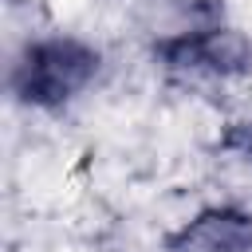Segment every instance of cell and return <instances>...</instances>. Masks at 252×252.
Masks as SVG:
<instances>
[{
    "label": "cell",
    "mask_w": 252,
    "mask_h": 252,
    "mask_svg": "<svg viewBox=\"0 0 252 252\" xmlns=\"http://www.w3.org/2000/svg\"><path fill=\"white\" fill-rule=\"evenodd\" d=\"M102 75V51L71 32H51L28 39L12 67H8V94L12 102L43 114L67 110L75 98H83Z\"/></svg>",
    "instance_id": "6da1fadb"
},
{
    "label": "cell",
    "mask_w": 252,
    "mask_h": 252,
    "mask_svg": "<svg viewBox=\"0 0 252 252\" xmlns=\"http://www.w3.org/2000/svg\"><path fill=\"white\" fill-rule=\"evenodd\" d=\"M154 55L177 79H236L252 71V35L213 16L158 39Z\"/></svg>",
    "instance_id": "7a4b0ae2"
},
{
    "label": "cell",
    "mask_w": 252,
    "mask_h": 252,
    "mask_svg": "<svg viewBox=\"0 0 252 252\" xmlns=\"http://www.w3.org/2000/svg\"><path fill=\"white\" fill-rule=\"evenodd\" d=\"M165 252H252V209L220 201L197 209L161 240Z\"/></svg>",
    "instance_id": "3957f363"
},
{
    "label": "cell",
    "mask_w": 252,
    "mask_h": 252,
    "mask_svg": "<svg viewBox=\"0 0 252 252\" xmlns=\"http://www.w3.org/2000/svg\"><path fill=\"white\" fill-rule=\"evenodd\" d=\"M220 146H224V150H232L240 161H248V165H252V118H248V122H236V126L224 134V142H220Z\"/></svg>",
    "instance_id": "277c9868"
}]
</instances>
